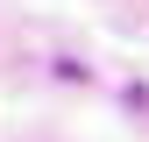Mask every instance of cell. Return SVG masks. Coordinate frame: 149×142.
I'll return each mask as SVG.
<instances>
[]
</instances>
